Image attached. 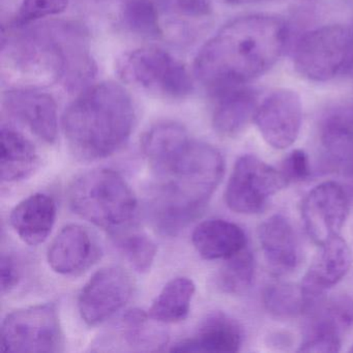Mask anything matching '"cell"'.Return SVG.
<instances>
[{
  "instance_id": "5bb4252c",
  "label": "cell",
  "mask_w": 353,
  "mask_h": 353,
  "mask_svg": "<svg viewBox=\"0 0 353 353\" xmlns=\"http://www.w3.org/2000/svg\"><path fill=\"white\" fill-rule=\"evenodd\" d=\"M100 256L90 231L80 225H68L53 239L47 253L49 265L63 276H76L90 268Z\"/></svg>"
},
{
  "instance_id": "e0dca14e",
  "label": "cell",
  "mask_w": 353,
  "mask_h": 353,
  "mask_svg": "<svg viewBox=\"0 0 353 353\" xmlns=\"http://www.w3.org/2000/svg\"><path fill=\"white\" fill-rule=\"evenodd\" d=\"M324 164L351 181L349 196L353 195V117L326 115L320 127Z\"/></svg>"
},
{
  "instance_id": "ffe728a7",
  "label": "cell",
  "mask_w": 353,
  "mask_h": 353,
  "mask_svg": "<svg viewBox=\"0 0 353 353\" xmlns=\"http://www.w3.org/2000/svg\"><path fill=\"white\" fill-rule=\"evenodd\" d=\"M55 219V200L47 194L37 193L15 206L10 216V223L24 243L39 245L48 239Z\"/></svg>"
},
{
  "instance_id": "f1b7e54d",
  "label": "cell",
  "mask_w": 353,
  "mask_h": 353,
  "mask_svg": "<svg viewBox=\"0 0 353 353\" xmlns=\"http://www.w3.org/2000/svg\"><path fill=\"white\" fill-rule=\"evenodd\" d=\"M150 314L142 310H131L125 314L123 318V334L128 343L132 347L139 350H159V346L166 343V336H159L154 330L150 332Z\"/></svg>"
},
{
  "instance_id": "836d02e7",
  "label": "cell",
  "mask_w": 353,
  "mask_h": 353,
  "mask_svg": "<svg viewBox=\"0 0 353 353\" xmlns=\"http://www.w3.org/2000/svg\"><path fill=\"white\" fill-rule=\"evenodd\" d=\"M342 340L328 336H303L299 345V352H338Z\"/></svg>"
},
{
  "instance_id": "1f68e13d",
  "label": "cell",
  "mask_w": 353,
  "mask_h": 353,
  "mask_svg": "<svg viewBox=\"0 0 353 353\" xmlns=\"http://www.w3.org/2000/svg\"><path fill=\"white\" fill-rule=\"evenodd\" d=\"M160 5L172 15L194 19L210 17L212 11L210 0H160Z\"/></svg>"
},
{
  "instance_id": "3957f363",
  "label": "cell",
  "mask_w": 353,
  "mask_h": 353,
  "mask_svg": "<svg viewBox=\"0 0 353 353\" xmlns=\"http://www.w3.org/2000/svg\"><path fill=\"white\" fill-rule=\"evenodd\" d=\"M150 167L157 183L148 218L161 234L175 236L201 216L222 179L225 163L214 146L190 139Z\"/></svg>"
},
{
  "instance_id": "7a4b0ae2",
  "label": "cell",
  "mask_w": 353,
  "mask_h": 353,
  "mask_svg": "<svg viewBox=\"0 0 353 353\" xmlns=\"http://www.w3.org/2000/svg\"><path fill=\"white\" fill-rule=\"evenodd\" d=\"M286 22L257 14L223 26L200 49L194 74L212 92L241 86L272 69L288 43Z\"/></svg>"
},
{
  "instance_id": "277c9868",
  "label": "cell",
  "mask_w": 353,
  "mask_h": 353,
  "mask_svg": "<svg viewBox=\"0 0 353 353\" xmlns=\"http://www.w3.org/2000/svg\"><path fill=\"white\" fill-rule=\"evenodd\" d=\"M129 92L115 82L88 86L65 109L61 119L72 154L80 161L102 160L121 150L135 125Z\"/></svg>"
},
{
  "instance_id": "5b68a950",
  "label": "cell",
  "mask_w": 353,
  "mask_h": 353,
  "mask_svg": "<svg viewBox=\"0 0 353 353\" xmlns=\"http://www.w3.org/2000/svg\"><path fill=\"white\" fill-rule=\"evenodd\" d=\"M68 201L76 214L113 235L131 225L138 205L123 177L104 168L76 177L68 189Z\"/></svg>"
},
{
  "instance_id": "30bf717a",
  "label": "cell",
  "mask_w": 353,
  "mask_h": 353,
  "mask_svg": "<svg viewBox=\"0 0 353 353\" xmlns=\"http://www.w3.org/2000/svg\"><path fill=\"white\" fill-rule=\"evenodd\" d=\"M133 289V280L123 268H101L80 292L78 307L82 319L90 326L103 323L125 307Z\"/></svg>"
},
{
  "instance_id": "ac0fdd59",
  "label": "cell",
  "mask_w": 353,
  "mask_h": 353,
  "mask_svg": "<svg viewBox=\"0 0 353 353\" xmlns=\"http://www.w3.org/2000/svg\"><path fill=\"white\" fill-rule=\"evenodd\" d=\"M216 96L212 127L223 137H235L254 121L257 111V96L243 85L214 92Z\"/></svg>"
},
{
  "instance_id": "d4e9b609",
  "label": "cell",
  "mask_w": 353,
  "mask_h": 353,
  "mask_svg": "<svg viewBox=\"0 0 353 353\" xmlns=\"http://www.w3.org/2000/svg\"><path fill=\"white\" fill-rule=\"evenodd\" d=\"M191 139L185 128L174 121L152 125L141 139V150L150 165L160 162Z\"/></svg>"
},
{
  "instance_id": "4316f807",
  "label": "cell",
  "mask_w": 353,
  "mask_h": 353,
  "mask_svg": "<svg viewBox=\"0 0 353 353\" xmlns=\"http://www.w3.org/2000/svg\"><path fill=\"white\" fill-rule=\"evenodd\" d=\"M254 276L255 260L251 252L245 248L227 258L219 272L216 284L220 290L227 294L241 295L251 288Z\"/></svg>"
},
{
  "instance_id": "d6a6232c",
  "label": "cell",
  "mask_w": 353,
  "mask_h": 353,
  "mask_svg": "<svg viewBox=\"0 0 353 353\" xmlns=\"http://www.w3.org/2000/svg\"><path fill=\"white\" fill-rule=\"evenodd\" d=\"M281 174L287 185L307 181L312 174L311 163L303 150H293L285 158Z\"/></svg>"
},
{
  "instance_id": "83f0119b",
  "label": "cell",
  "mask_w": 353,
  "mask_h": 353,
  "mask_svg": "<svg viewBox=\"0 0 353 353\" xmlns=\"http://www.w3.org/2000/svg\"><path fill=\"white\" fill-rule=\"evenodd\" d=\"M121 18L134 34L150 39L162 37L158 8L150 0H129L121 10Z\"/></svg>"
},
{
  "instance_id": "2e32d148",
  "label": "cell",
  "mask_w": 353,
  "mask_h": 353,
  "mask_svg": "<svg viewBox=\"0 0 353 353\" xmlns=\"http://www.w3.org/2000/svg\"><path fill=\"white\" fill-rule=\"evenodd\" d=\"M262 252L272 272H293L301 262L299 239L290 222L282 214H274L262 223L258 230Z\"/></svg>"
},
{
  "instance_id": "8d00e7d4",
  "label": "cell",
  "mask_w": 353,
  "mask_h": 353,
  "mask_svg": "<svg viewBox=\"0 0 353 353\" xmlns=\"http://www.w3.org/2000/svg\"><path fill=\"white\" fill-rule=\"evenodd\" d=\"M225 3H232V5H248V3H258L262 0H223Z\"/></svg>"
},
{
  "instance_id": "7c38bea8",
  "label": "cell",
  "mask_w": 353,
  "mask_h": 353,
  "mask_svg": "<svg viewBox=\"0 0 353 353\" xmlns=\"http://www.w3.org/2000/svg\"><path fill=\"white\" fill-rule=\"evenodd\" d=\"M303 106L296 92L279 90L258 106L254 121L266 143L285 150L294 143L301 131Z\"/></svg>"
},
{
  "instance_id": "6da1fadb",
  "label": "cell",
  "mask_w": 353,
  "mask_h": 353,
  "mask_svg": "<svg viewBox=\"0 0 353 353\" xmlns=\"http://www.w3.org/2000/svg\"><path fill=\"white\" fill-rule=\"evenodd\" d=\"M0 67L13 88L30 90L61 81L69 90H81L97 73L88 34L71 22L3 28Z\"/></svg>"
},
{
  "instance_id": "ba28073f",
  "label": "cell",
  "mask_w": 353,
  "mask_h": 353,
  "mask_svg": "<svg viewBox=\"0 0 353 353\" xmlns=\"http://www.w3.org/2000/svg\"><path fill=\"white\" fill-rule=\"evenodd\" d=\"M350 53L348 26H325L307 32L295 47V70L315 82L346 74Z\"/></svg>"
},
{
  "instance_id": "cb8c5ba5",
  "label": "cell",
  "mask_w": 353,
  "mask_h": 353,
  "mask_svg": "<svg viewBox=\"0 0 353 353\" xmlns=\"http://www.w3.org/2000/svg\"><path fill=\"white\" fill-rule=\"evenodd\" d=\"M196 286L185 276L169 281L157 296L148 314L154 321L176 323L188 317Z\"/></svg>"
},
{
  "instance_id": "e575fe53",
  "label": "cell",
  "mask_w": 353,
  "mask_h": 353,
  "mask_svg": "<svg viewBox=\"0 0 353 353\" xmlns=\"http://www.w3.org/2000/svg\"><path fill=\"white\" fill-rule=\"evenodd\" d=\"M0 270H1V291L3 293L10 292L17 286L20 280L19 270L13 258L3 255L0 262Z\"/></svg>"
},
{
  "instance_id": "484cf974",
  "label": "cell",
  "mask_w": 353,
  "mask_h": 353,
  "mask_svg": "<svg viewBox=\"0 0 353 353\" xmlns=\"http://www.w3.org/2000/svg\"><path fill=\"white\" fill-rule=\"evenodd\" d=\"M264 307L276 318L290 319L311 310V303L303 287L290 283H276L263 292Z\"/></svg>"
},
{
  "instance_id": "9c48e42d",
  "label": "cell",
  "mask_w": 353,
  "mask_h": 353,
  "mask_svg": "<svg viewBox=\"0 0 353 353\" xmlns=\"http://www.w3.org/2000/svg\"><path fill=\"white\" fill-rule=\"evenodd\" d=\"M286 185L280 171L253 154H245L235 163L225 200L227 206L237 214H258Z\"/></svg>"
},
{
  "instance_id": "7402d4cb",
  "label": "cell",
  "mask_w": 353,
  "mask_h": 353,
  "mask_svg": "<svg viewBox=\"0 0 353 353\" xmlns=\"http://www.w3.org/2000/svg\"><path fill=\"white\" fill-rule=\"evenodd\" d=\"M0 173L1 181L15 183L28 179L40 164L34 144L19 132L9 127L1 128Z\"/></svg>"
},
{
  "instance_id": "d590c367",
  "label": "cell",
  "mask_w": 353,
  "mask_h": 353,
  "mask_svg": "<svg viewBox=\"0 0 353 353\" xmlns=\"http://www.w3.org/2000/svg\"><path fill=\"white\" fill-rule=\"evenodd\" d=\"M348 26L349 32H350V53H349L348 67L345 75L353 76V21Z\"/></svg>"
},
{
  "instance_id": "44dd1931",
  "label": "cell",
  "mask_w": 353,
  "mask_h": 353,
  "mask_svg": "<svg viewBox=\"0 0 353 353\" xmlns=\"http://www.w3.org/2000/svg\"><path fill=\"white\" fill-rule=\"evenodd\" d=\"M192 243L203 259L226 260L247 248V236L239 225L216 219L198 225Z\"/></svg>"
},
{
  "instance_id": "52a82bcc",
  "label": "cell",
  "mask_w": 353,
  "mask_h": 353,
  "mask_svg": "<svg viewBox=\"0 0 353 353\" xmlns=\"http://www.w3.org/2000/svg\"><path fill=\"white\" fill-rule=\"evenodd\" d=\"M1 340L10 352H61L65 338L57 307L41 303L12 312L3 320Z\"/></svg>"
},
{
  "instance_id": "d6986e66",
  "label": "cell",
  "mask_w": 353,
  "mask_h": 353,
  "mask_svg": "<svg viewBox=\"0 0 353 353\" xmlns=\"http://www.w3.org/2000/svg\"><path fill=\"white\" fill-rule=\"evenodd\" d=\"M243 343V332L232 318L222 312L210 314L193 338L172 347L175 352H236Z\"/></svg>"
},
{
  "instance_id": "603a6c76",
  "label": "cell",
  "mask_w": 353,
  "mask_h": 353,
  "mask_svg": "<svg viewBox=\"0 0 353 353\" xmlns=\"http://www.w3.org/2000/svg\"><path fill=\"white\" fill-rule=\"evenodd\" d=\"M305 336H334L341 339L353 328V299L340 294L314 305Z\"/></svg>"
},
{
  "instance_id": "9a60e30c",
  "label": "cell",
  "mask_w": 353,
  "mask_h": 353,
  "mask_svg": "<svg viewBox=\"0 0 353 353\" xmlns=\"http://www.w3.org/2000/svg\"><path fill=\"white\" fill-rule=\"evenodd\" d=\"M350 266V250L340 235L320 245L319 252L301 283L311 307L326 290L346 276Z\"/></svg>"
},
{
  "instance_id": "4dcf8cb0",
  "label": "cell",
  "mask_w": 353,
  "mask_h": 353,
  "mask_svg": "<svg viewBox=\"0 0 353 353\" xmlns=\"http://www.w3.org/2000/svg\"><path fill=\"white\" fill-rule=\"evenodd\" d=\"M68 6L69 0H22L21 5L9 26L24 28L32 26L43 18L63 13Z\"/></svg>"
},
{
  "instance_id": "74e56055",
  "label": "cell",
  "mask_w": 353,
  "mask_h": 353,
  "mask_svg": "<svg viewBox=\"0 0 353 353\" xmlns=\"http://www.w3.org/2000/svg\"><path fill=\"white\" fill-rule=\"evenodd\" d=\"M350 351H351V352H353V346L351 347Z\"/></svg>"
},
{
  "instance_id": "4fadbf2b",
  "label": "cell",
  "mask_w": 353,
  "mask_h": 353,
  "mask_svg": "<svg viewBox=\"0 0 353 353\" xmlns=\"http://www.w3.org/2000/svg\"><path fill=\"white\" fill-rule=\"evenodd\" d=\"M6 110L23 123L46 143L57 141L59 133L57 105L50 94L30 88H13L3 97Z\"/></svg>"
},
{
  "instance_id": "f546056e",
  "label": "cell",
  "mask_w": 353,
  "mask_h": 353,
  "mask_svg": "<svg viewBox=\"0 0 353 353\" xmlns=\"http://www.w3.org/2000/svg\"><path fill=\"white\" fill-rule=\"evenodd\" d=\"M117 247L125 259L138 272H148L152 268L157 256V245L145 233L117 235Z\"/></svg>"
},
{
  "instance_id": "8992f818",
  "label": "cell",
  "mask_w": 353,
  "mask_h": 353,
  "mask_svg": "<svg viewBox=\"0 0 353 353\" xmlns=\"http://www.w3.org/2000/svg\"><path fill=\"white\" fill-rule=\"evenodd\" d=\"M117 69L123 81L158 98L181 100L193 92L187 68L157 47L125 53L117 61Z\"/></svg>"
},
{
  "instance_id": "8fae6325",
  "label": "cell",
  "mask_w": 353,
  "mask_h": 353,
  "mask_svg": "<svg viewBox=\"0 0 353 353\" xmlns=\"http://www.w3.org/2000/svg\"><path fill=\"white\" fill-rule=\"evenodd\" d=\"M350 206V196L340 183L326 181L309 192L301 206L305 230L318 245L340 235Z\"/></svg>"
}]
</instances>
